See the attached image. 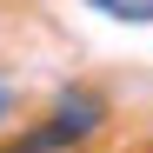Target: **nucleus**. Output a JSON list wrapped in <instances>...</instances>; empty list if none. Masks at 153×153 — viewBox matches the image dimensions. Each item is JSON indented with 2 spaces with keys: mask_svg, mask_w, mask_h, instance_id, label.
Segmentation results:
<instances>
[{
  "mask_svg": "<svg viewBox=\"0 0 153 153\" xmlns=\"http://www.w3.org/2000/svg\"><path fill=\"white\" fill-rule=\"evenodd\" d=\"M100 126H107V100H100L93 87H67L53 100V113H47V126H33L27 140H20V153H47V146H80L93 140Z\"/></svg>",
  "mask_w": 153,
  "mask_h": 153,
  "instance_id": "nucleus-1",
  "label": "nucleus"
},
{
  "mask_svg": "<svg viewBox=\"0 0 153 153\" xmlns=\"http://www.w3.org/2000/svg\"><path fill=\"white\" fill-rule=\"evenodd\" d=\"M87 7L120 20V27H153V0H87Z\"/></svg>",
  "mask_w": 153,
  "mask_h": 153,
  "instance_id": "nucleus-2",
  "label": "nucleus"
},
{
  "mask_svg": "<svg viewBox=\"0 0 153 153\" xmlns=\"http://www.w3.org/2000/svg\"><path fill=\"white\" fill-rule=\"evenodd\" d=\"M13 113H20V93H13L7 80H0V126H13Z\"/></svg>",
  "mask_w": 153,
  "mask_h": 153,
  "instance_id": "nucleus-3",
  "label": "nucleus"
}]
</instances>
